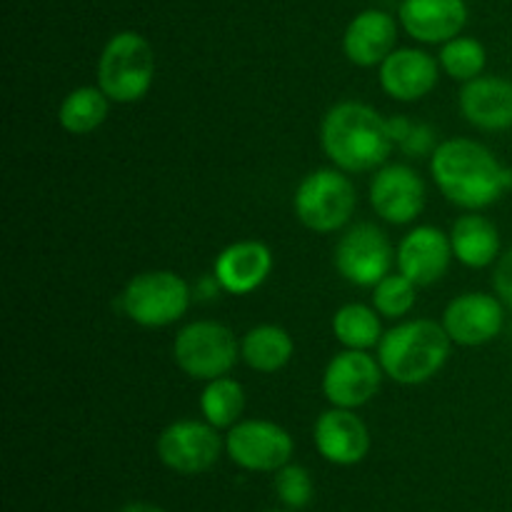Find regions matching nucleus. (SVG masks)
<instances>
[{
  "label": "nucleus",
  "mask_w": 512,
  "mask_h": 512,
  "mask_svg": "<svg viewBox=\"0 0 512 512\" xmlns=\"http://www.w3.org/2000/svg\"><path fill=\"white\" fill-rule=\"evenodd\" d=\"M498 295L463 293L448 303L443 313V328L450 340L468 348L490 343L505 325V308Z\"/></svg>",
  "instance_id": "12"
},
{
  "label": "nucleus",
  "mask_w": 512,
  "mask_h": 512,
  "mask_svg": "<svg viewBox=\"0 0 512 512\" xmlns=\"http://www.w3.org/2000/svg\"><path fill=\"white\" fill-rule=\"evenodd\" d=\"M268 512H280V510H268Z\"/></svg>",
  "instance_id": "33"
},
{
  "label": "nucleus",
  "mask_w": 512,
  "mask_h": 512,
  "mask_svg": "<svg viewBox=\"0 0 512 512\" xmlns=\"http://www.w3.org/2000/svg\"><path fill=\"white\" fill-rule=\"evenodd\" d=\"M440 63L420 48H395L380 63V85L385 93L403 103L425 98L438 83Z\"/></svg>",
  "instance_id": "17"
},
{
  "label": "nucleus",
  "mask_w": 512,
  "mask_h": 512,
  "mask_svg": "<svg viewBox=\"0 0 512 512\" xmlns=\"http://www.w3.org/2000/svg\"><path fill=\"white\" fill-rule=\"evenodd\" d=\"M120 512H165V510L155 508V505H148V503H133V505H125Z\"/></svg>",
  "instance_id": "32"
},
{
  "label": "nucleus",
  "mask_w": 512,
  "mask_h": 512,
  "mask_svg": "<svg viewBox=\"0 0 512 512\" xmlns=\"http://www.w3.org/2000/svg\"><path fill=\"white\" fill-rule=\"evenodd\" d=\"M173 355L178 368L193 380H215L228 375L240 358L233 330L215 320H195L175 335Z\"/></svg>",
  "instance_id": "6"
},
{
  "label": "nucleus",
  "mask_w": 512,
  "mask_h": 512,
  "mask_svg": "<svg viewBox=\"0 0 512 512\" xmlns=\"http://www.w3.org/2000/svg\"><path fill=\"white\" fill-rule=\"evenodd\" d=\"M293 353L295 343L290 333L273 323L255 325L240 340V358L258 373H278L290 363Z\"/></svg>",
  "instance_id": "22"
},
{
  "label": "nucleus",
  "mask_w": 512,
  "mask_h": 512,
  "mask_svg": "<svg viewBox=\"0 0 512 512\" xmlns=\"http://www.w3.org/2000/svg\"><path fill=\"white\" fill-rule=\"evenodd\" d=\"M383 365L368 350H343L323 373V395L333 408H363L378 395Z\"/></svg>",
  "instance_id": "11"
},
{
  "label": "nucleus",
  "mask_w": 512,
  "mask_h": 512,
  "mask_svg": "<svg viewBox=\"0 0 512 512\" xmlns=\"http://www.w3.org/2000/svg\"><path fill=\"white\" fill-rule=\"evenodd\" d=\"M333 335L345 348L368 350L375 348L385 333L378 310L363 303H348L333 315Z\"/></svg>",
  "instance_id": "24"
},
{
  "label": "nucleus",
  "mask_w": 512,
  "mask_h": 512,
  "mask_svg": "<svg viewBox=\"0 0 512 512\" xmlns=\"http://www.w3.org/2000/svg\"><path fill=\"white\" fill-rule=\"evenodd\" d=\"M395 40H398V23L393 15L370 8L355 15L348 23L343 35V50L353 65L373 68L393 53Z\"/></svg>",
  "instance_id": "19"
},
{
  "label": "nucleus",
  "mask_w": 512,
  "mask_h": 512,
  "mask_svg": "<svg viewBox=\"0 0 512 512\" xmlns=\"http://www.w3.org/2000/svg\"><path fill=\"white\" fill-rule=\"evenodd\" d=\"M493 288H495V295L512 308V248L508 253L500 255L498 263H495Z\"/></svg>",
  "instance_id": "30"
},
{
  "label": "nucleus",
  "mask_w": 512,
  "mask_h": 512,
  "mask_svg": "<svg viewBox=\"0 0 512 512\" xmlns=\"http://www.w3.org/2000/svg\"><path fill=\"white\" fill-rule=\"evenodd\" d=\"M318 453L333 465H358L370 450V430L360 415L348 408L325 410L313 428Z\"/></svg>",
  "instance_id": "14"
},
{
  "label": "nucleus",
  "mask_w": 512,
  "mask_h": 512,
  "mask_svg": "<svg viewBox=\"0 0 512 512\" xmlns=\"http://www.w3.org/2000/svg\"><path fill=\"white\" fill-rule=\"evenodd\" d=\"M320 145L335 168L368 173L390 158L395 143L388 133V118L358 100H343L325 113Z\"/></svg>",
  "instance_id": "2"
},
{
  "label": "nucleus",
  "mask_w": 512,
  "mask_h": 512,
  "mask_svg": "<svg viewBox=\"0 0 512 512\" xmlns=\"http://www.w3.org/2000/svg\"><path fill=\"white\" fill-rule=\"evenodd\" d=\"M200 410H203L205 420L218 430L233 428L235 423H240V415L245 410L243 385L228 375L208 380L203 395H200Z\"/></svg>",
  "instance_id": "25"
},
{
  "label": "nucleus",
  "mask_w": 512,
  "mask_h": 512,
  "mask_svg": "<svg viewBox=\"0 0 512 512\" xmlns=\"http://www.w3.org/2000/svg\"><path fill=\"white\" fill-rule=\"evenodd\" d=\"M425 183L410 165H385L370 183V203L375 213L393 225H408L423 213Z\"/></svg>",
  "instance_id": "13"
},
{
  "label": "nucleus",
  "mask_w": 512,
  "mask_h": 512,
  "mask_svg": "<svg viewBox=\"0 0 512 512\" xmlns=\"http://www.w3.org/2000/svg\"><path fill=\"white\" fill-rule=\"evenodd\" d=\"M450 335L428 318L408 320L380 338L378 360L383 373L400 385H420L445 368L450 358Z\"/></svg>",
  "instance_id": "3"
},
{
  "label": "nucleus",
  "mask_w": 512,
  "mask_h": 512,
  "mask_svg": "<svg viewBox=\"0 0 512 512\" xmlns=\"http://www.w3.org/2000/svg\"><path fill=\"white\" fill-rule=\"evenodd\" d=\"M120 303L140 328H165L188 313L190 288L173 270H148L125 285Z\"/></svg>",
  "instance_id": "7"
},
{
  "label": "nucleus",
  "mask_w": 512,
  "mask_h": 512,
  "mask_svg": "<svg viewBox=\"0 0 512 512\" xmlns=\"http://www.w3.org/2000/svg\"><path fill=\"white\" fill-rule=\"evenodd\" d=\"M453 255L468 268H488L500 258V233L483 215H463L450 233Z\"/></svg>",
  "instance_id": "21"
},
{
  "label": "nucleus",
  "mask_w": 512,
  "mask_h": 512,
  "mask_svg": "<svg viewBox=\"0 0 512 512\" xmlns=\"http://www.w3.org/2000/svg\"><path fill=\"white\" fill-rule=\"evenodd\" d=\"M110 110V98L95 85H80L70 90L58 110V120L63 130L73 135H88L105 123Z\"/></svg>",
  "instance_id": "23"
},
{
  "label": "nucleus",
  "mask_w": 512,
  "mask_h": 512,
  "mask_svg": "<svg viewBox=\"0 0 512 512\" xmlns=\"http://www.w3.org/2000/svg\"><path fill=\"white\" fill-rule=\"evenodd\" d=\"M220 450L223 440L208 420H175L158 438L160 463L180 475L208 473L218 463Z\"/></svg>",
  "instance_id": "10"
},
{
  "label": "nucleus",
  "mask_w": 512,
  "mask_h": 512,
  "mask_svg": "<svg viewBox=\"0 0 512 512\" xmlns=\"http://www.w3.org/2000/svg\"><path fill=\"white\" fill-rule=\"evenodd\" d=\"M460 110L480 130L512 128V80L493 75L468 80L460 93Z\"/></svg>",
  "instance_id": "20"
},
{
  "label": "nucleus",
  "mask_w": 512,
  "mask_h": 512,
  "mask_svg": "<svg viewBox=\"0 0 512 512\" xmlns=\"http://www.w3.org/2000/svg\"><path fill=\"white\" fill-rule=\"evenodd\" d=\"M415 300H418V285L405 278L400 270L398 273H388L373 288V308L383 318H405L415 308Z\"/></svg>",
  "instance_id": "27"
},
{
  "label": "nucleus",
  "mask_w": 512,
  "mask_h": 512,
  "mask_svg": "<svg viewBox=\"0 0 512 512\" xmlns=\"http://www.w3.org/2000/svg\"><path fill=\"white\" fill-rule=\"evenodd\" d=\"M293 448L288 430L270 420H240L225 438L230 460L250 473H278L290 463Z\"/></svg>",
  "instance_id": "8"
},
{
  "label": "nucleus",
  "mask_w": 512,
  "mask_h": 512,
  "mask_svg": "<svg viewBox=\"0 0 512 512\" xmlns=\"http://www.w3.org/2000/svg\"><path fill=\"white\" fill-rule=\"evenodd\" d=\"M275 493H278L280 503L288 505L293 510L308 508L310 500H313V478L305 468L300 465H285L275 473Z\"/></svg>",
  "instance_id": "28"
},
{
  "label": "nucleus",
  "mask_w": 512,
  "mask_h": 512,
  "mask_svg": "<svg viewBox=\"0 0 512 512\" xmlns=\"http://www.w3.org/2000/svg\"><path fill=\"white\" fill-rule=\"evenodd\" d=\"M468 23L465 0H403L400 25L420 43H448Z\"/></svg>",
  "instance_id": "18"
},
{
  "label": "nucleus",
  "mask_w": 512,
  "mask_h": 512,
  "mask_svg": "<svg viewBox=\"0 0 512 512\" xmlns=\"http://www.w3.org/2000/svg\"><path fill=\"white\" fill-rule=\"evenodd\" d=\"M393 265L390 240L378 225L358 223L335 245V268L348 283L375 288Z\"/></svg>",
  "instance_id": "9"
},
{
  "label": "nucleus",
  "mask_w": 512,
  "mask_h": 512,
  "mask_svg": "<svg viewBox=\"0 0 512 512\" xmlns=\"http://www.w3.org/2000/svg\"><path fill=\"white\" fill-rule=\"evenodd\" d=\"M485 63H488L485 45L475 38H465V35L448 40L440 50V68L453 80H463V83L480 78Z\"/></svg>",
  "instance_id": "26"
},
{
  "label": "nucleus",
  "mask_w": 512,
  "mask_h": 512,
  "mask_svg": "<svg viewBox=\"0 0 512 512\" xmlns=\"http://www.w3.org/2000/svg\"><path fill=\"white\" fill-rule=\"evenodd\" d=\"M450 258L455 255L448 235L435 225H420L400 240L398 270L418 288H428L448 273Z\"/></svg>",
  "instance_id": "15"
},
{
  "label": "nucleus",
  "mask_w": 512,
  "mask_h": 512,
  "mask_svg": "<svg viewBox=\"0 0 512 512\" xmlns=\"http://www.w3.org/2000/svg\"><path fill=\"white\" fill-rule=\"evenodd\" d=\"M355 185L340 168H320L305 175L293 198L295 215L313 233H335L353 218Z\"/></svg>",
  "instance_id": "5"
},
{
  "label": "nucleus",
  "mask_w": 512,
  "mask_h": 512,
  "mask_svg": "<svg viewBox=\"0 0 512 512\" xmlns=\"http://www.w3.org/2000/svg\"><path fill=\"white\" fill-rule=\"evenodd\" d=\"M155 53L148 38L120 30L105 43L98 60V88L113 103H138L153 88Z\"/></svg>",
  "instance_id": "4"
},
{
  "label": "nucleus",
  "mask_w": 512,
  "mask_h": 512,
  "mask_svg": "<svg viewBox=\"0 0 512 512\" xmlns=\"http://www.w3.org/2000/svg\"><path fill=\"white\" fill-rule=\"evenodd\" d=\"M410 128H413V123H410L408 118H403V115H395V118H388V133L390 138H393V143H403L405 138H408Z\"/></svg>",
  "instance_id": "31"
},
{
  "label": "nucleus",
  "mask_w": 512,
  "mask_h": 512,
  "mask_svg": "<svg viewBox=\"0 0 512 512\" xmlns=\"http://www.w3.org/2000/svg\"><path fill=\"white\" fill-rule=\"evenodd\" d=\"M273 273V250L260 240H238L215 258L213 278L225 293L248 295Z\"/></svg>",
  "instance_id": "16"
},
{
  "label": "nucleus",
  "mask_w": 512,
  "mask_h": 512,
  "mask_svg": "<svg viewBox=\"0 0 512 512\" xmlns=\"http://www.w3.org/2000/svg\"><path fill=\"white\" fill-rule=\"evenodd\" d=\"M430 173L440 193L465 210L490 208L512 190V168L478 140H443L433 150Z\"/></svg>",
  "instance_id": "1"
},
{
  "label": "nucleus",
  "mask_w": 512,
  "mask_h": 512,
  "mask_svg": "<svg viewBox=\"0 0 512 512\" xmlns=\"http://www.w3.org/2000/svg\"><path fill=\"white\" fill-rule=\"evenodd\" d=\"M400 148L410 155V158H420V155H433V150L438 148L435 145V130L430 125H413L408 133V138L400 143Z\"/></svg>",
  "instance_id": "29"
}]
</instances>
